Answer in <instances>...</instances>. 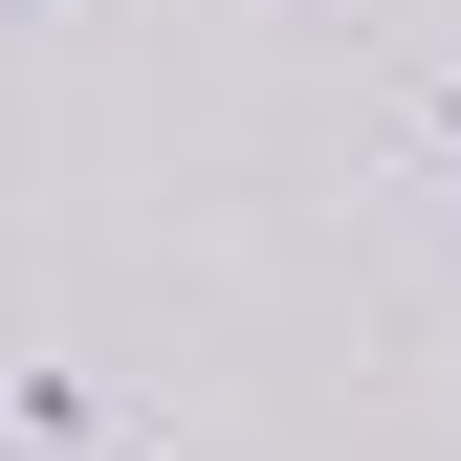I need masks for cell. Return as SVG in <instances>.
Returning <instances> with one entry per match:
<instances>
[{
  "label": "cell",
  "mask_w": 461,
  "mask_h": 461,
  "mask_svg": "<svg viewBox=\"0 0 461 461\" xmlns=\"http://www.w3.org/2000/svg\"><path fill=\"white\" fill-rule=\"evenodd\" d=\"M23 418H44V461H154V439H88V395H67V374H23Z\"/></svg>",
  "instance_id": "6da1fadb"
}]
</instances>
